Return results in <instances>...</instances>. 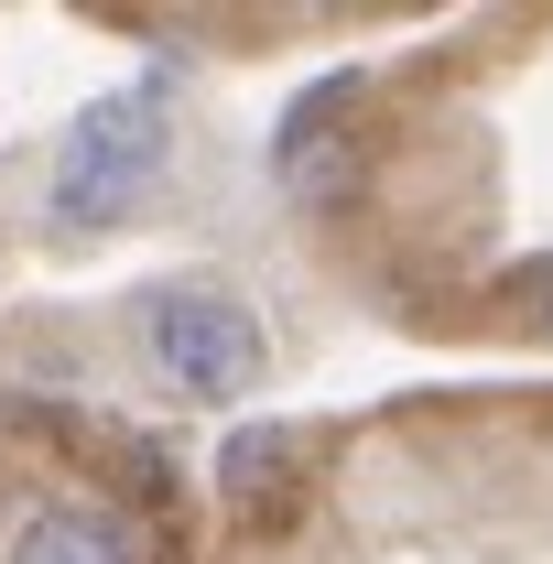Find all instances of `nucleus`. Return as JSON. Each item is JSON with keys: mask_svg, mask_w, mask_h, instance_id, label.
<instances>
[{"mask_svg": "<svg viewBox=\"0 0 553 564\" xmlns=\"http://www.w3.org/2000/svg\"><path fill=\"white\" fill-rule=\"evenodd\" d=\"M185 174V98L174 76H131L109 98H87L66 131H55V163H44V239L55 250H98L174 196Z\"/></svg>", "mask_w": 553, "mask_h": 564, "instance_id": "nucleus-1", "label": "nucleus"}, {"mask_svg": "<svg viewBox=\"0 0 553 564\" xmlns=\"http://www.w3.org/2000/svg\"><path fill=\"white\" fill-rule=\"evenodd\" d=\"M120 337H131L141 380L163 402H196V413H228L272 380V326L239 282L217 272H152L120 293Z\"/></svg>", "mask_w": 553, "mask_h": 564, "instance_id": "nucleus-2", "label": "nucleus"}, {"mask_svg": "<svg viewBox=\"0 0 553 564\" xmlns=\"http://www.w3.org/2000/svg\"><path fill=\"white\" fill-rule=\"evenodd\" d=\"M0 564H152V532H141L120 499L55 489L0 532Z\"/></svg>", "mask_w": 553, "mask_h": 564, "instance_id": "nucleus-3", "label": "nucleus"}, {"mask_svg": "<svg viewBox=\"0 0 553 564\" xmlns=\"http://www.w3.org/2000/svg\"><path fill=\"white\" fill-rule=\"evenodd\" d=\"M293 467H304V434H282V423L228 434V445H217V489H228V510H272Z\"/></svg>", "mask_w": 553, "mask_h": 564, "instance_id": "nucleus-4", "label": "nucleus"}, {"mask_svg": "<svg viewBox=\"0 0 553 564\" xmlns=\"http://www.w3.org/2000/svg\"><path fill=\"white\" fill-rule=\"evenodd\" d=\"M337 174H347L337 98H304V109L282 120V185H293V196H337Z\"/></svg>", "mask_w": 553, "mask_h": 564, "instance_id": "nucleus-5", "label": "nucleus"}, {"mask_svg": "<svg viewBox=\"0 0 553 564\" xmlns=\"http://www.w3.org/2000/svg\"><path fill=\"white\" fill-rule=\"evenodd\" d=\"M510 304H521V326H543V337H553V261H521Z\"/></svg>", "mask_w": 553, "mask_h": 564, "instance_id": "nucleus-6", "label": "nucleus"}]
</instances>
